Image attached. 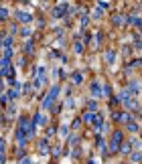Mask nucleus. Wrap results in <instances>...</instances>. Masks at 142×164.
<instances>
[{
	"label": "nucleus",
	"mask_w": 142,
	"mask_h": 164,
	"mask_svg": "<svg viewBox=\"0 0 142 164\" xmlns=\"http://www.w3.org/2000/svg\"><path fill=\"white\" fill-rule=\"evenodd\" d=\"M6 99H16V89H10V91L6 93Z\"/></svg>",
	"instance_id": "obj_22"
},
{
	"label": "nucleus",
	"mask_w": 142,
	"mask_h": 164,
	"mask_svg": "<svg viewBox=\"0 0 142 164\" xmlns=\"http://www.w3.org/2000/svg\"><path fill=\"white\" fill-rule=\"evenodd\" d=\"M140 81H136V79H132V81H128V93L130 95H134V97H138L140 95Z\"/></svg>",
	"instance_id": "obj_3"
},
{
	"label": "nucleus",
	"mask_w": 142,
	"mask_h": 164,
	"mask_svg": "<svg viewBox=\"0 0 142 164\" xmlns=\"http://www.w3.org/2000/svg\"><path fill=\"white\" fill-rule=\"evenodd\" d=\"M92 95L93 97H102V87H100L97 81H93V83H92Z\"/></svg>",
	"instance_id": "obj_10"
},
{
	"label": "nucleus",
	"mask_w": 142,
	"mask_h": 164,
	"mask_svg": "<svg viewBox=\"0 0 142 164\" xmlns=\"http://www.w3.org/2000/svg\"><path fill=\"white\" fill-rule=\"evenodd\" d=\"M81 79H83L81 73H73V75H71V83L73 85H81Z\"/></svg>",
	"instance_id": "obj_13"
},
{
	"label": "nucleus",
	"mask_w": 142,
	"mask_h": 164,
	"mask_svg": "<svg viewBox=\"0 0 142 164\" xmlns=\"http://www.w3.org/2000/svg\"><path fill=\"white\" fill-rule=\"evenodd\" d=\"M120 16H122V14H114V16H112V23H114L116 27H120V24H122V18H120Z\"/></svg>",
	"instance_id": "obj_17"
},
{
	"label": "nucleus",
	"mask_w": 142,
	"mask_h": 164,
	"mask_svg": "<svg viewBox=\"0 0 142 164\" xmlns=\"http://www.w3.org/2000/svg\"><path fill=\"white\" fill-rule=\"evenodd\" d=\"M59 91H61V87H59V85H53V87H51L49 95L45 97V101H43V107H45V110H49V107L53 105V101H55V99H57V95H59Z\"/></svg>",
	"instance_id": "obj_2"
},
{
	"label": "nucleus",
	"mask_w": 142,
	"mask_h": 164,
	"mask_svg": "<svg viewBox=\"0 0 142 164\" xmlns=\"http://www.w3.org/2000/svg\"><path fill=\"white\" fill-rule=\"evenodd\" d=\"M140 162H142V156H140Z\"/></svg>",
	"instance_id": "obj_31"
},
{
	"label": "nucleus",
	"mask_w": 142,
	"mask_h": 164,
	"mask_svg": "<svg viewBox=\"0 0 142 164\" xmlns=\"http://www.w3.org/2000/svg\"><path fill=\"white\" fill-rule=\"evenodd\" d=\"M130 146H132V148H136V150H138V148H142V142L138 140V138H132V140H130Z\"/></svg>",
	"instance_id": "obj_16"
},
{
	"label": "nucleus",
	"mask_w": 142,
	"mask_h": 164,
	"mask_svg": "<svg viewBox=\"0 0 142 164\" xmlns=\"http://www.w3.org/2000/svg\"><path fill=\"white\" fill-rule=\"evenodd\" d=\"M0 65H2V61H0Z\"/></svg>",
	"instance_id": "obj_32"
},
{
	"label": "nucleus",
	"mask_w": 142,
	"mask_h": 164,
	"mask_svg": "<svg viewBox=\"0 0 142 164\" xmlns=\"http://www.w3.org/2000/svg\"><path fill=\"white\" fill-rule=\"evenodd\" d=\"M16 18H18L20 23H31L33 14H31V12H24V10H18V12H16Z\"/></svg>",
	"instance_id": "obj_5"
},
{
	"label": "nucleus",
	"mask_w": 142,
	"mask_h": 164,
	"mask_svg": "<svg viewBox=\"0 0 142 164\" xmlns=\"http://www.w3.org/2000/svg\"><path fill=\"white\" fill-rule=\"evenodd\" d=\"M53 154H55V156H61V146H57V148H53Z\"/></svg>",
	"instance_id": "obj_29"
},
{
	"label": "nucleus",
	"mask_w": 142,
	"mask_h": 164,
	"mask_svg": "<svg viewBox=\"0 0 142 164\" xmlns=\"http://www.w3.org/2000/svg\"><path fill=\"white\" fill-rule=\"evenodd\" d=\"M8 18V10L6 8H0V20H6Z\"/></svg>",
	"instance_id": "obj_21"
},
{
	"label": "nucleus",
	"mask_w": 142,
	"mask_h": 164,
	"mask_svg": "<svg viewBox=\"0 0 142 164\" xmlns=\"http://www.w3.org/2000/svg\"><path fill=\"white\" fill-rule=\"evenodd\" d=\"M114 120H116V122H128V120H130V115H128L126 111H116V114H114Z\"/></svg>",
	"instance_id": "obj_9"
},
{
	"label": "nucleus",
	"mask_w": 142,
	"mask_h": 164,
	"mask_svg": "<svg viewBox=\"0 0 142 164\" xmlns=\"http://www.w3.org/2000/svg\"><path fill=\"white\" fill-rule=\"evenodd\" d=\"M31 28H23V33H20V34H23V37H31Z\"/></svg>",
	"instance_id": "obj_28"
},
{
	"label": "nucleus",
	"mask_w": 142,
	"mask_h": 164,
	"mask_svg": "<svg viewBox=\"0 0 142 164\" xmlns=\"http://www.w3.org/2000/svg\"><path fill=\"white\" fill-rule=\"evenodd\" d=\"M140 156H142L140 152H134V154H130V162H138V160H140Z\"/></svg>",
	"instance_id": "obj_20"
},
{
	"label": "nucleus",
	"mask_w": 142,
	"mask_h": 164,
	"mask_svg": "<svg viewBox=\"0 0 142 164\" xmlns=\"http://www.w3.org/2000/svg\"><path fill=\"white\" fill-rule=\"evenodd\" d=\"M130 150H132V146H130V144H120L118 152H122V154H130Z\"/></svg>",
	"instance_id": "obj_15"
},
{
	"label": "nucleus",
	"mask_w": 142,
	"mask_h": 164,
	"mask_svg": "<svg viewBox=\"0 0 142 164\" xmlns=\"http://www.w3.org/2000/svg\"><path fill=\"white\" fill-rule=\"evenodd\" d=\"M93 18H102V8H96V10H93Z\"/></svg>",
	"instance_id": "obj_26"
},
{
	"label": "nucleus",
	"mask_w": 142,
	"mask_h": 164,
	"mask_svg": "<svg viewBox=\"0 0 142 164\" xmlns=\"http://www.w3.org/2000/svg\"><path fill=\"white\" fill-rule=\"evenodd\" d=\"M24 53H29V55H31L33 53V41H29V43H24Z\"/></svg>",
	"instance_id": "obj_18"
},
{
	"label": "nucleus",
	"mask_w": 142,
	"mask_h": 164,
	"mask_svg": "<svg viewBox=\"0 0 142 164\" xmlns=\"http://www.w3.org/2000/svg\"><path fill=\"white\" fill-rule=\"evenodd\" d=\"M43 81H45V67L39 65V67H37V77H35V87H39Z\"/></svg>",
	"instance_id": "obj_4"
},
{
	"label": "nucleus",
	"mask_w": 142,
	"mask_h": 164,
	"mask_svg": "<svg viewBox=\"0 0 142 164\" xmlns=\"http://www.w3.org/2000/svg\"><path fill=\"white\" fill-rule=\"evenodd\" d=\"M53 14H55V18H63V16L67 14V6H65V4H61V6H57V8L53 10Z\"/></svg>",
	"instance_id": "obj_8"
},
{
	"label": "nucleus",
	"mask_w": 142,
	"mask_h": 164,
	"mask_svg": "<svg viewBox=\"0 0 142 164\" xmlns=\"http://www.w3.org/2000/svg\"><path fill=\"white\" fill-rule=\"evenodd\" d=\"M24 93H27V95L31 93V83H27V85H24Z\"/></svg>",
	"instance_id": "obj_30"
},
{
	"label": "nucleus",
	"mask_w": 142,
	"mask_h": 164,
	"mask_svg": "<svg viewBox=\"0 0 142 164\" xmlns=\"http://www.w3.org/2000/svg\"><path fill=\"white\" fill-rule=\"evenodd\" d=\"M93 115H96V111H92V110H89V111H85V115H83V122H85V124L93 122Z\"/></svg>",
	"instance_id": "obj_14"
},
{
	"label": "nucleus",
	"mask_w": 142,
	"mask_h": 164,
	"mask_svg": "<svg viewBox=\"0 0 142 164\" xmlns=\"http://www.w3.org/2000/svg\"><path fill=\"white\" fill-rule=\"evenodd\" d=\"M37 150H39V154H49V142H47L45 138H43V140H39Z\"/></svg>",
	"instance_id": "obj_6"
},
{
	"label": "nucleus",
	"mask_w": 142,
	"mask_h": 164,
	"mask_svg": "<svg viewBox=\"0 0 142 164\" xmlns=\"http://www.w3.org/2000/svg\"><path fill=\"white\" fill-rule=\"evenodd\" d=\"M75 53H77V55L83 53V45H81V43H75Z\"/></svg>",
	"instance_id": "obj_25"
},
{
	"label": "nucleus",
	"mask_w": 142,
	"mask_h": 164,
	"mask_svg": "<svg viewBox=\"0 0 142 164\" xmlns=\"http://www.w3.org/2000/svg\"><path fill=\"white\" fill-rule=\"evenodd\" d=\"M104 59H106V63H108V65H112V63H114V59H116L114 51H112V49H108V51H106V55H104Z\"/></svg>",
	"instance_id": "obj_11"
},
{
	"label": "nucleus",
	"mask_w": 142,
	"mask_h": 164,
	"mask_svg": "<svg viewBox=\"0 0 142 164\" xmlns=\"http://www.w3.org/2000/svg\"><path fill=\"white\" fill-rule=\"evenodd\" d=\"M87 107H89V110H92V111H96V110H97V103L89 99V101H87Z\"/></svg>",
	"instance_id": "obj_23"
},
{
	"label": "nucleus",
	"mask_w": 142,
	"mask_h": 164,
	"mask_svg": "<svg viewBox=\"0 0 142 164\" xmlns=\"http://www.w3.org/2000/svg\"><path fill=\"white\" fill-rule=\"evenodd\" d=\"M140 65H142V61H140V59H134V61H132L128 67H132V69H134V67H140Z\"/></svg>",
	"instance_id": "obj_24"
},
{
	"label": "nucleus",
	"mask_w": 142,
	"mask_h": 164,
	"mask_svg": "<svg viewBox=\"0 0 142 164\" xmlns=\"http://www.w3.org/2000/svg\"><path fill=\"white\" fill-rule=\"evenodd\" d=\"M102 93H104L106 97H110V85H104V89H102Z\"/></svg>",
	"instance_id": "obj_27"
},
{
	"label": "nucleus",
	"mask_w": 142,
	"mask_h": 164,
	"mask_svg": "<svg viewBox=\"0 0 142 164\" xmlns=\"http://www.w3.org/2000/svg\"><path fill=\"white\" fill-rule=\"evenodd\" d=\"M102 122H104V118H102V114H96L93 115V130L96 132H102Z\"/></svg>",
	"instance_id": "obj_7"
},
{
	"label": "nucleus",
	"mask_w": 142,
	"mask_h": 164,
	"mask_svg": "<svg viewBox=\"0 0 142 164\" xmlns=\"http://www.w3.org/2000/svg\"><path fill=\"white\" fill-rule=\"evenodd\" d=\"M122 140H124V132H122V130H116L114 136H112V142H110V154H116V152H118Z\"/></svg>",
	"instance_id": "obj_1"
},
{
	"label": "nucleus",
	"mask_w": 142,
	"mask_h": 164,
	"mask_svg": "<svg viewBox=\"0 0 142 164\" xmlns=\"http://www.w3.org/2000/svg\"><path fill=\"white\" fill-rule=\"evenodd\" d=\"M126 130L128 132H138V124H136L134 120H128L126 122Z\"/></svg>",
	"instance_id": "obj_12"
},
{
	"label": "nucleus",
	"mask_w": 142,
	"mask_h": 164,
	"mask_svg": "<svg viewBox=\"0 0 142 164\" xmlns=\"http://www.w3.org/2000/svg\"><path fill=\"white\" fill-rule=\"evenodd\" d=\"M2 45L6 47V49H10V47H12V37H6V38L2 41Z\"/></svg>",
	"instance_id": "obj_19"
}]
</instances>
